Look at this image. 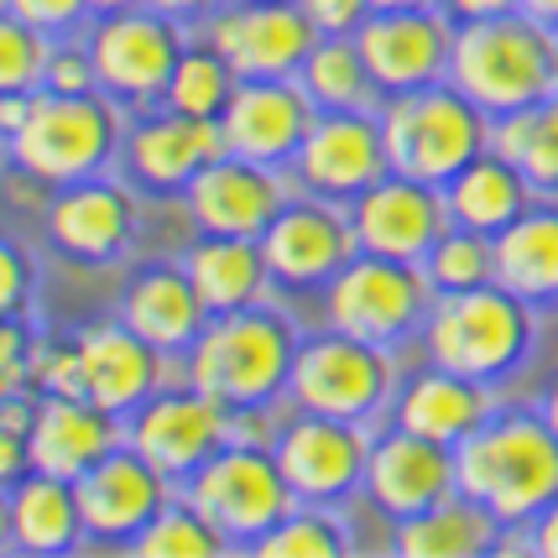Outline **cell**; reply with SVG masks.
Returning <instances> with one entry per match:
<instances>
[{
    "label": "cell",
    "instance_id": "6da1fadb",
    "mask_svg": "<svg viewBox=\"0 0 558 558\" xmlns=\"http://www.w3.org/2000/svg\"><path fill=\"white\" fill-rule=\"evenodd\" d=\"M298 324H292L277 298L251 303L235 314H209L198 340L178 355V376L215 397L225 413H235V434L245 428H277L271 417L288 402V376L298 355Z\"/></svg>",
    "mask_w": 558,
    "mask_h": 558
},
{
    "label": "cell",
    "instance_id": "7a4b0ae2",
    "mask_svg": "<svg viewBox=\"0 0 558 558\" xmlns=\"http://www.w3.org/2000/svg\"><path fill=\"white\" fill-rule=\"evenodd\" d=\"M454 470L464 496L501 527H527L558 496V434L537 408H496L454 444Z\"/></svg>",
    "mask_w": 558,
    "mask_h": 558
},
{
    "label": "cell",
    "instance_id": "3957f363",
    "mask_svg": "<svg viewBox=\"0 0 558 558\" xmlns=\"http://www.w3.org/2000/svg\"><path fill=\"white\" fill-rule=\"evenodd\" d=\"M417 340L434 365H449L486 387H507L537 350V308L501 282L470 292H438Z\"/></svg>",
    "mask_w": 558,
    "mask_h": 558
},
{
    "label": "cell",
    "instance_id": "277c9868",
    "mask_svg": "<svg viewBox=\"0 0 558 558\" xmlns=\"http://www.w3.org/2000/svg\"><path fill=\"white\" fill-rule=\"evenodd\" d=\"M449 84L464 89L490 121L511 116L558 89V32H548L522 11L454 22Z\"/></svg>",
    "mask_w": 558,
    "mask_h": 558
},
{
    "label": "cell",
    "instance_id": "5b68a950",
    "mask_svg": "<svg viewBox=\"0 0 558 558\" xmlns=\"http://www.w3.org/2000/svg\"><path fill=\"white\" fill-rule=\"evenodd\" d=\"M125 125H131V110L105 89H95V95L37 89L22 131L11 136V168L32 183H43V189H63L78 178L116 172Z\"/></svg>",
    "mask_w": 558,
    "mask_h": 558
},
{
    "label": "cell",
    "instance_id": "8992f818",
    "mask_svg": "<svg viewBox=\"0 0 558 558\" xmlns=\"http://www.w3.org/2000/svg\"><path fill=\"white\" fill-rule=\"evenodd\" d=\"M397 361L387 344L355 340L335 324H324L318 335L298 340L288 376V408L318 417H340L361 428H381L397 397Z\"/></svg>",
    "mask_w": 558,
    "mask_h": 558
},
{
    "label": "cell",
    "instance_id": "52a82bcc",
    "mask_svg": "<svg viewBox=\"0 0 558 558\" xmlns=\"http://www.w3.org/2000/svg\"><path fill=\"white\" fill-rule=\"evenodd\" d=\"M376 116H381L391 172H408L438 189L490 146V116L449 78L408 95H387Z\"/></svg>",
    "mask_w": 558,
    "mask_h": 558
},
{
    "label": "cell",
    "instance_id": "ba28073f",
    "mask_svg": "<svg viewBox=\"0 0 558 558\" xmlns=\"http://www.w3.org/2000/svg\"><path fill=\"white\" fill-rule=\"evenodd\" d=\"M178 490L230 537L235 554H251L256 537L271 533L298 507L282 464L271 454V438H245V434H235L225 449H215Z\"/></svg>",
    "mask_w": 558,
    "mask_h": 558
},
{
    "label": "cell",
    "instance_id": "9c48e42d",
    "mask_svg": "<svg viewBox=\"0 0 558 558\" xmlns=\"http://www.w3.org/2000/svg\"><path fill=\"white\" fill-rule=\"evenodd\" d=\"M318 298H324V324H335V329L355 335V340L402 350L408 340L423 335V318H428L438 292L428 282L423 262L355 251Z\"/></svg>",
    "mask_w": 558,
    "mask_h": 558
},
{
    "label": "cell",
    "instance_id": "30bf717a",
    "mask_svg": "<svg viewBox=\"0 0 558 558\" xmlns=\"http://www.w3.org/2000/svg\"><path fill=\"white\" fill-rule=\"evenodd\" d=\"M189 26L151 11V5H125L116 16H95L84 43H89V58H95L99 89L110 99H121L125 110H151L168 95V78L178 69V58L189 48Z\"/></svg>",
    "mask_w": 558,
    "mask_h": 558
},
{
    "label": "cell",
    "instance_id": "8fae6325",
    "mask_svg": "<svg viewBox=\"0 0 558 558\" xmlns=\"http://www.w3.org/2000/svg\"><path fill=\"white\" fill-rule=\"evenodd\" d=\"M371 434L376 428L340 423V417H318V413H298L292 408L271 428V454H277L292 496L303 507H350V501H361Z\"/></svg>",
    "mask_w": 558,
    "mask_h": 558
},
{
    "label": "cell",
    "instance_id": "7c38bea8",
    "mask_svg": "<svg viewBox=\"0 0 558 558\" xmlns=\"http://www.w3.org/2000/svg\"><path fill=\"white\" fill-rule=\"evenodd\" d=\"M121 428L136 454H146L172 486H183L215 449H225L235 438V413H225L215 397H204L178 376L162 391H151Z\"/></svg>",
    "mask_w": 558,
    "mask_h": 558
},
{
    "label": "cell",
    "instance_id": "4fadbf2b",
    "mask_svg": "<svg viewBox=\"0 0 558 558\" xmlns=\"http://www.w3.org/2000/svg\"><path fill=\"white\" fill-rule=\"evenodd\" d=\"M262 256H267L271 292H324L335 282V271L355 256V230H350V209L329 204V198L298 194L277 209L267 230H262Z\"/></svg>",
    "mask_w": 558,
    "mask_h": 558
},
{
    "label": "cell",
    "instance_id": "5bb4252c",
    "mask_svg": "<svg viewBox=\"0 0 558 558\" xmlns=\"http://www.w3.org/2000/svg\"><path fill=\"white\" fill-rule=\"evenodd\" d=\"M219 151H225L219 121L183 116L172 105H151V110H136L131 125H125L116 172L146 198H183L189 183L215 162Z\"/></svg>",
    "mask_w": 558,
    "mask_h": 558
},
{
    "label": "cell",
    "instance_id": "9a60e30c",
    "mask_svg": "<svg viewBox=\"0 0 558 558\" xmlns=\"http://www.w3.org/2000/svg\"><path fill=\"white\" fill-rule=\"evenodd\" d=\"M387 172V136H381L376 110H318L303 146H298V157H292L288 178L298 194L350 204L371 183H381Z\"/></svg>",
    "mask_w": 558,
    "mask_h": 558
},
{
    "label": "cell",
    "instance_id": "2e32d148",
    "mask_svg": "<svg viewBox=\"0 0 558 558\" xmlns=\"http://www.w3.org/2000/svg\"><path fill=\"white\" fill-rule=\"evenodd\" d=\"M198 32L219 48L235 78H298L318 43L298 0H225Z\"/></svg>",
    "mask_w": 558,
    "mask_h": 558
},
{
    "label": "cell",
    "instance_id": "e0dca14e",
    "mask_svg": "<svg viewBox=\"0 0 558 558\" xmlns=\"http://www.w3.org/2000/svg\"><path fill=\"white\" fill-rule=\"evenodd\" d=\"M355 48H361L381 99L408 95V89L449 78L454 16L444 5H381L361 22Z\"/></svg>",
    "mask_w": 558,
    "mask_h": 558
},
{
    "label": "cell",
    "instance_id": "ac0fdd59",
    "mask_svg": "<svg viewBox=\"0 0 558 558\" xmlns=\"http://www.w3.org/2000/svg\"><path fill=\"white\" fill-rule=\"evenodd\" d=\"M460 490V470H454V449L434 444L423 434H408L397 423H381L371 434V454H365V481L361 501L381 522H408L417 511L438 507L444 496Z\"/></svg>",
    "mask_w": 558,
    "mask_h": 558
},
{
    "label": "cell",
    "instance_id": "d6986e66",
    "mask_svg": "<svg viewBox=\"0 0 558 558\" xmlns=\"http://www.w3.org/2000/svg\"><path fill=\"white\" fill-rule=\"evenodd\" d=\"M78 511H84V537L89 548H131L136 533L172 501V481L157 464L136 454L131 444H116L99 464H89L78 481Z\"/></svg>",
    "mask_w": 558,
    "mask_h": 558
},
{
    "label": "cell",
    "instance_id": "ffe728a7",
    "mask_svg": "<svg viewBox=\"0 0 558 558\" xmlns=\"http://www.w3.org/2000/svg\"><path fill=\"white\" fill-rule=\"evenodd\" d=\"M292 198V178L282 168L267 162H251L235 151H219L209 168L198 172L183 194L189 225L204 235H245V241H262L277 209Z\"/></svg>",
    "mask_w": 558,
    "mask_h": 558
},
{
    "label": "cell",
    "instance_id": "44dd1931",
    "mask_svg": "<svg viewBox=\"0 0 558 558\" xmlns=\"http://www.w3.org/2000/svg\"><path fill=\"white\" fill-rule=\"evenodd\" d=\"M350 209V230H355V251L371 256H397V262H423L434 241L449 230V204L438 183L408 178V172H387L381 183H371L361 198L344 204Z\"/></svg>",
    "mask_w": 558,
    "mask_h": 558
},
{
    "label": "cell",
    "instance_id": "7402d4cb",
    "mask_svg": "<svg viewBox=\"0 0 558 558\" xmlns=\"http://www.w3.org/2000/svg\"><path fill=\"white\" fill-rule=\"evenodd\" d=\"M314 116L318 105L298 78H241L230 105L219 110V142L235 157L288 172Z\"/></svg>",
    "mask_w": 558,
    "mask_h": 558
},
{
    "label": "cell",
    "instance_id": "603a6c76",
    "mask_svg": "<svg viewBox=\"0 0 558 558\" xmlns=\"http://www.w3.org/2000/svg\"><path fill=\"white\" fill-rule=\"evenodd\" d=\"M136 189L121 172H99V178H78L63 183L48 198V241L73 256V262H121L131 241H136Z\"/></svg>",
    "mask_w": 558,
    "mask_h": 558
},
{
    "label": "cell",
    "instance_id": "cb8c5ba5",
    "mask_svg": "<svg viewBox=\"0 0 558 558\" xmlns=\"http://www.w3.org/2000/svg\"><path fill=\"white\" fill-rule=\"evenodd\" d=\"M78 355H84V397L105 408L110 417H131L142 408L151 391H162L172 376V361L168 350H157L151 340H142L131 324H95L78 335Z\"/></svg>",
    "mask_w": 558,
    "mask_h": 558
},
{
    "label": "cell",
    "instance_id": "d4e9b609",
    "mask_svg": "<svg viewBox=\"0 0 558 558\" xmlns=\"http://www.w3.org/2000/svg\"><path fill=\"white\" fill-rule=\"evenodd\" d=\"M501 408V397L496 387L486 381H470L460 371H449V365H423L413 376H402L397 381V397H391V413L387 423L397 428H408V434H423L434 438V444H460L464 434H475L490 413Z\"/></svg>",
    "mask_w": 558,
    "mask_h": 558
},
{
    "label": "cell",
    "instance_id": "484cf974",
    "mask_svg": "<svg viewBox=\"0 0 558 558\" xmlns=\"http://www.w3.org/2000/svg\"><path fill=\"white\" fill-rule=\"evenodd\" d=\"M125 438L121 417L95 408L89 397H58V391H37V417H32V470H48L63 481H78L89 464H99L116 444Z\"/></svg>",
    "mask_w": 558,
    "mask_h": 558
},
{
    "label": "cell",
    "instance_id": "4316f807",
    "mask_svg": "<svg viewBox=\"0 0 558 558\" xmlns=\"http://www.w3.org/2000/svg\"><path fill=\"white\" fill-rule=\"evenodd\" d=\"M116 318L131 324L142 340H151L168 355H183L189 344L198 340V329L209 324V308L198 288L189 282L183 262H146V267L131 271V282L121 288V303H116Z\"/></svg>",
    "mask_w": 558,
    "mask_h": 558
},
{
    "label": "cell",
    "instance_id": "83f0119b",
    "mask_svg": "<svg viewBox=\"0 0 558 558\" xmlns=\"http://www.w3.org/2000/svg\"><path fill=\"white\" fill-rule=\"evenodd\" d=\"M189 282L198 288L209 314H235L251 303H271V277H267V256L262 245L245 241V235H204L198 230L194 245L178 256Z\"/></svg>",
    "mask_w": 558,
    "mask_h": 558
},
{
    "label": "cell",
    "instance_id": "f1b7e54d",
    "mask_svg": "<svg viewBox=\"0 0 558 558\" xmlns=\"http://www.w3.org/2000/svg\"><path fill=\"white\" fill-rule=\"evenodd\" d=\"M496 241V282L533 308L558 303V198H533Z\"/></svg>",
    "mask_w": 558,
    "mask_h": 558
},
{
    "label": "cell",
    "instance_id": "f546056e",
    "mask_svg": "<svg viewBox=\"0 0 558 558\" xmlns=\"http://www.w3.org/2000/svg\"><path fill=\"white\" fill-rule=\"evenodd\" d=\"M533 198H543L522 178L517 162H507L496 146H486L475 162H464L449 183H444V204H449V225L481 230V235H501L511 219L522 215Z\"/></svg>",
    "mask_w": 558,
    "mask_h": 558
},
{
    "label": "cell",
    "instance_id": "4dcf8cb0",
    "mask_svg": "<svg viewBox=\"0 0 558 558\" xmlns=\"http://www.w3.org/2000/svg\"><path fill=\"white\" fill-rule=\"evenodd\" d=\"M501 522L464 490L444 496L438 507L417 511L408 522H391V554L408 558H481L501 548Z\"/></svg>",
    "mask_w": 558,
    "mask_h": 558
},
{
    "label": "cell",
    "instance_id": "1f68e13d",
    "mask_svg": "<svg viewBox=\"0 0 558 558\" xmlns=\"http://www.w3.org/2000/svg\"><path fill=\"white\" fill-rule=\"evenodd\" d=\"M11 527H16V554H78V548H89L78 486L63 475H48V470H26L11 486Z\"/></svg>",
    "mask_w": 558,
    "mask_h": 558
},
{
    "label": "cell",
    "instance_id": "d6a6232c",
    "mask_svg": "<svg viewBox=\"0 0 558 558\" xmlns=\"http://www.w3.org/2000/svg\"><path fill=\"white\" fill-rule=\"evenodd\" d=\"M490 146L522 168L543 198H558V89L490 121Z\"/></svg>",
    "mask_w": 558,
    "mask_h": 558
},
{
    "label": "cell",
    "instance_id": "836d02e7",
    "mask_svg": "<svg viewBox=\"0 0 558 558\" xmlns=\"http://www.w3.org/2000/svg\"><path fill=\"white\" fill-rule=\"evenodd\" d=\"M298 84L308 89L318 110H381V89L365 69L355 37H318Z\"/></svg>",
    "mask_w": 558,
    "mask_h": 558
},
{
    "label": "cell",
    "instance_id": "e575fe53",
    "mask_svg": "<svg viewBox=\"0 0 558 558\" xmlns=\"http://www.w3.org/2000/svg\"><path fill=\"white\" fill-rule=\"evenodd\" d=\"M125 554H136V558H215V554H235V548H230V537L219 533L183 490H172V501L136 533V543H131Z\"/></svg>",
    "mask_w": 558,
    "mask_h": 558
},
{
    "label": "cell",
    "instance_id": "d590c367",
    "mask_svg": "<svg viewBox=\"0 0 558 558\" xmlns=\"http://www.w3.org/2000/svg\"><path fill=\"white\" fill-rule=\"evenodd\" d=\"M235 84H241V78H235V69L219 58V48L204 37V32H194V37H189V48H183V58H178V69H172V78H168L162 105L183 110V116L219 121V110L230 105Z\"/></svg>",
    "mask_w": 558,
    "mask_h": 558
},
{
    "label": "cell",
    "instance_id": "8d00e7d4",
    "mask_svg": "<svg viewBox=\"0 0 558 558\" xmlns=\"http://www.w3.org/2000/svg\"><path fill=\"white\" fill-rule=\"evenodd\" d=\"M355 548V537H350V522L340 517V507H298L271 527V533L256 537V548L251 554L262 558H340Z\"/></svg>",
    "mask_w": 558,
    "mask_h": 558
},
{
    "label": "cell",
    "instance_id": "74e56055",
    "mask_svg": "<svg viewBox=\"0 0 558 558\" xmlns=\"http://www.w3.org/2000/svg\"><path fill=\"white\" fill-rule=\"evenodd\" d=\"M423 271L434 292H470L496 282V241L481 235V230H464V225H449L434 241V251L423 256Z\"/></svg>",
    "mask_w": 558,
    "mask_h": 558
},
{
    "label": "cell",
    "instance_id": "f35d334b",
    "mask_svg": "<svg viewBox=\"0 0 558 558\" xmlns=\"http://www.w3.org/2000/svg\"><path fill=\"white\" fill-rule=\"evenodd\" d=\"M48 58H52L48 32H37V26L22 22L16 11H5V5H0V95L43 89Z\"/></svg>",
    "mask_w": 558,
    "mask_h": 558
},
{
    "label": "cell",
    "instance_id": "ab89813d",
    "mask_svg": "<svg viewBox=\"0 0 558 558\" xmlns=\"http://www.w3.org/2000/svg\"><path fill=\"white\" fill-rule=\"evenodd\" d=\"M43 89H52V95H95L99 89L95 58H89V43H84V37H58V43H52Z\"/></svg>",
    "mask_w": 558,
    "mask_h": 558
},
{
    "label": "cell",
    "instance_id": "60d3db41",
    "mask_svg": "<svg viewBox=\"0 0 558 558\" xmlns=\"http://www.w3.org/2000/svg\"><path fill=\"white\" fill-rule=\"evenodd\" d=\"M37 376V340H32V324L26 314L0 318V397L26 391Z\"/></svg>",
    "mask_w": 558,
    "mask_h": 558
},
{
    "label": "cell",
    "instance_id": "b9f144b4",
    "mask_svg": "<svg viewBox=\"0 0 558 558\" xmlns=\"http://www.w3.org/2000/svg\"><path fill=\"white\" fill-rule=\"evenodd\" d=\"M5 11H16L22 22H32L37 32H48L52 43L58 37H84L89 32V0H0Z\"/></svg>",
    "mask_w": 558,
    "mask_h": 558
},
{
    "label": "cell",
    "instance_id": "7bdbcfd3",
    "mask_svg": "<svg viewBox=\"0 0 558 558\" xmlns=\"http://www.w3.org/2000/svg\"><path fill=\"white\" fill-rule=\"evenodd\" d=\"M32 292H37V271L16 241L0 235V318H16L32 308Z\"/></svg>",
    "mask_w": 558,
    "mask_h": 558
},
{
    "label": "cell",
    "instance_id": "ee69618b",
    "mask_svg": "<svg viewBox=\"0 0 558 558\" xmlns=\"http://www.w3.org/2000/svg\"><path fill=\"white\" fill-rule=\"evenodd\" d=\"M37 391H58V397H84V355H78V340L58 344V350H37V376H32Z\"/></svg>",
    "mask_w": 558,
    "mask_h": 558
},
{
    "label": "cell",
    "instance_id": "f6af8a7d",
    "mask_svg": "<svg viewBox=\"0 0 558 558\" xmlns=\"http://www.w3.org/2000/svg\"><path fill=\"white\" fill-rule=\"evenodd\" d=\"M303 5V16L314 22L318 37H355L361 22L376 11L371 0H298Z\"/></svg>",
    "mask_w": 558,
    "mask_h": 558
},
{
    "label": "cell",
    "instance_id": "bcb514c9",
    "mask_svg": "<svg viewBox=\"0 0 558 558\" xmlns=\"http://www.w3.org/2000/svg\"><path fill=\"white\" fill-rule=\"evenodd\" d=\"M32 470V449H26V434L5 428L0 423V490H11Z\"/></svg>",
    "mask_w": 558,
    "mask_h": 558
},
{
    "label": "cell",
    "instance_id": "7dc6e473",
    "mask_svg": "<svg viewBox=\"0 0 558 558\" xmlns=\"http://www.w3.org/2000/svg\"><path fill=\"white\" fill-rule=\"evenodd\" d=\"M142 5H151V11H162V16H172V22H183L189 32H198L225 0H142Z\"/></svg>",
    "mask_w": 558,
    "mask_h": 558
},
{
    "label": "cell",
    "instance_id": "c3c4849f",
    "mask_svg": "<svg viewBox=\"0 0 558 558\" xmlns=\"http://www.w3.org/2000/svg\"><path fill=\"white\" fill-rule=\"evenodd\" d=\"M527 548L543 558H558V496L527 522Z\"/></svg>",
    "mask_w": 558,
    "mask_h": 558
},
{
    "label": "cell",
    "instance_id": "681fc988",
    "mask_svg": "<svg viewBox=\"0 0 558 558\" xmlns=\"http://www.w3.org/2000/svg\"><path fill=\"white\" fill-rule=\"evenodd\" d=\"M454 22H481V16H501V11H517V0H438Z\"/></svg>",
    "mask_w": 558,
    "mask_h": 558
},
{
    "label": "cell",
    "instance_id": "f907efd6",
    "mask_svg": "<svg viewBox=\"0 0 558 558\" xmlns=\"http://www.w3.org/2000/svg\"><path fill=\"white\" fill-rule=\"evenodd\" d=\"M32 95L37 89H16V95H0V131H5V142L22 131V121H26V110H32Z\"/></svg>",
    "mask_w": 558,
    "mask_h": 558
},
{
    "label": "cell",
    "instance_id": "816d5d0a",
    "mask_svg": "<svg viewBox=\"0 0 558 558\" xmlns=\"http://www.w3.org/2000/svg\"><path fill=\"white\" fill-rule=\"evenodd\" d=\"M517 11L533 16V22H543L548 32H558V0H517Z\"/></svg>",
    "mask_w": 558,
    "mask_h": 558
},
{
    "label": "cell",
    "instance_id": "f5cc1de1",
    "mask_svg": "<svg viewBox=\"0 0 558 558\" xmlns=\"http://www.w3.org/2000/svg\"><path fill=\"white\" fill-rule=\"evenodd\" d=\"M537 413L548 417V428H554V434H558V371H554V376H548V387L537 391Z\"/></svg>",
    "mask_w": 558,
    "mask_h": 558
},
{
    "label": "cell",
    "instance_id": "db71d44e",
    "mask_svg": "<svg viewBox=\"0 0 558 558\" xmlns=\"http://www.w3.org/2000/svg\"><path fill=\"white\" fill-rule=\"evenodd\" d=\"M16 548V527H11V490H0V554Z\"/></svg>",
    "mask_w": 558,
    "mask_h": 558
},
{
    "label": "cell",
    "instance_id": "11a10c76",
    "mask_svg": "<svg viewBox=\"0 0 558 558\" xmlns=\"http://www.w3.org/2000/svg\"><path fill=\"white\" fill-rule=\"evenodd\" d=\"M125 5H136V0H89V16H116Z\"/></svg>",
    "mask_w": 558,
    "mask_h": 558
},
{
    "label": "cell",
    "instance_id": "9f6ffc18",
    "mask_svg": "<svg viewBox=\"0 0 558 558\" xmlns=\"http://www.w3.org/2000/svg\"><path fill=\"white\" fill-rule=\"evenodd\" d=\"M371 5L381 11V5H438V0H371Z\"/></svg>",
    "mask_w": 558,
    "mask_h": 558
},
{
    "label": "cell",
    "instance_id": "6f0895ef",
    "mask_svg": "<svg viewBox=\"0 0 558 558\" xmlns=\"http://www.w3.org/2000/svg\"><path fill=\"white\" fill-rule=\"evenodd\" d=\"M0 162H11V142H5V131H0Z\"/></svg>",
    "mask_w": 558,
    "mask_h": 558
}]
</instances>
